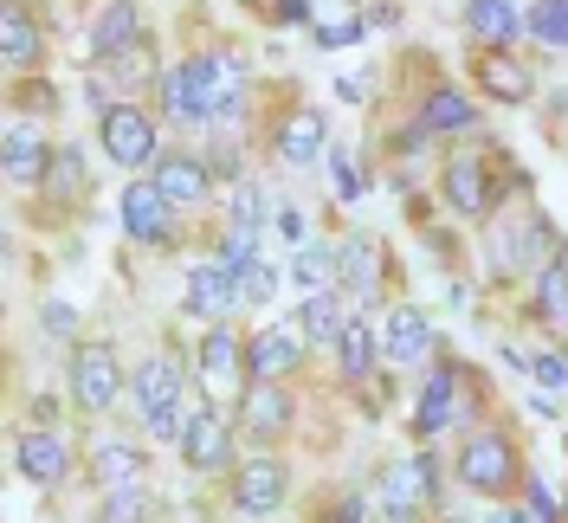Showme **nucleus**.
Returning a JSON list of instances; mask_svg holds the SVG:
<instances>
[{
	"label": "nucleus",
	"mask_w": 568,
	"mask_h": 523,
	"mask_svg": "<svg viewBox=\"0 0 568 523\" xmlns=\"http://www.w3.org/2000/svg\"><path fill=\"white\" fill-rule=\"evenodd\" d=\"M162 98H169V110H175L181 123H213V117H220V91H213V52H207V59H187L181 71H169Z\"/></svg>",
	"instance_id": "nucleus-1"
},
{
	"label": "nucleus",
	"mask_w": 568,
	"mask_h": 523,
	"mask_svg": "<svg viewBox=\"0 0 568 523\" xmlns=\"http://www.w3.org/2000/svg\"><path fill=\"white\" fill-rule=\"evenodd\" d=\"M104 155L123 162V169L155 162V123H149V110H136V104H110L104 110Z\"/></svg>",
	"instance_id": "nucleus-2"
},
{
	"label": "nucleus",
	"mask_w": 568,
	"mask_h": 523,
	"mask_svg": "<svg viewBox=\"0 0 568 523\" xmlns=\"http://www.w3.org/2000/svg\"><path fill=\"white\" fill-rule=\"evenodd\" d=\"M459 479L471 491H510V479H517V453H510V440L504 433H478L471 446L459 453Z\"/></svg>",
	"instance_id": "nucleus-3"
},
{
	"label": "nucleus",
	"mask_w": 568,
	"mask_h": 523,
	"mask_svg": "<svg viewBox=\"0 0 568 523\" xmlns=\"http://www.w3.org/2000/svg\"><path fill=\"white\" fill-rule=\"evenodd\" d=\"M116 388H123V375H116V355H110L104 343L71 355V394H78L84 414H104L110 401H116Z\"/></svg>",
	"instance_id": "nucleus-4"
},
{
	"label": "nucleus",
	"mask_w": 568,
	"mask_h": 523,
	"mask_svg": "<svg viewBox=\"0 0 568 523\" xmlns=\"http://www.w3.org/2000/svg\"><path fill=\"white\" fill-rule=\"evenodd\" d=\"M240 304V272L226 265V259H213V265H194L187 272V311L194 316H226Z\"/></svg>",
	"instance_id": "nucleus-5"
},
{
	"label": "nucleus",
	"mask_w": 568,
	"mask_h": 523,
	"mask_svg": "<svg viewBox=\"0 0 568 523\" xmlns=\"http://www.w3.org/2000/svg\"><path fill=\"white\" fill-rule=\"evenodd\" d=\"M181 453H187V465H194V472H220V465L233 459V440H226V420L213 414V408H201V414H187V426H181Z\"/></svg>",
	"instance_id": "nucleus-6"
},
{
	"label": "nucleus",
	"mask_w": 568,
	"mask_h": 523,
	"mask_svg": "<svg viewBox=\"0 0 568 523\" xmlns=\"http://www.w3.org/2000/svg\"><path fill=\"white\" fill-rule=\"evenodd\" d=\"M123 233L130 240H169V194L155 181H130L123 188Z\"/></svg>",
	"instance_id": "nucleus-7"
},
{
	"label": "nucleus",
	"mask_w": 568,
	"mask_h": 523,
	"mask_svg": "<svg viewBox=\"0 0 568 523\" xmlns=\"http://www.w3.org/2000/svg\"><path fill=\"white\" fill-rule=\"evenodd\" d=\"M13 459H20V472L33 479V485H59L71 472V453H65V440L59 433H20V446H13Z\"/></svg>",
	"instance_id": "nucleus-8"
},
{
	"label": "nucleus",
	"mask_w": 568,
	"mask_h": 523,
	"mask_svg": "<svg viewBox=\"0 0 568 523\" xmlns=\"http://www.w3.org/2000/svg\"><path fill=\"white\" fill-rule=\"evenodd\" d=\"M155 188L169 194V208H201L207 201V162L201 155H162L155 162Z\"/></svg>",
	"instance_id": "nucleus-9"
},
{
	"label": "nucleus",
	"mask_w": 568,
	"mask_h": 523,
	"mask_svg": "<svg viewBox=\"0 0 568 523\" xmlns=\"http://www.w3.org/2000/svg\"><path fill=\"white\" fill-rule=\"evenodd\" d=\"M175 401H181V369H175V355H155V362H142V369H136V408H142V420L175 414Z\"/></svg>",
	"instance_id": "nucleus-10"
},
{
	"label": "nucleus",
	"mask_w": 568,
	"mask_h": 523,
	"mask_svg": "<svg viewBox=\"0 0 568 523\" xmlns=\"http://www.w3.org/2000/svg\"><path fill=\"white\" fill-rule=\"evenodd\" d=\"M233 497H240V511H278L284 497V465L278 459H252V465H240V479H233Z\"/></svg>",
	"instance_id": "nucleus-11"
},
{
	"label": "nucleus",
	"mask_w": 568,
	"mask_h": 523,
	"mask_svg": "<svg viewBox=\"0 0 568 523\" xmlns=\"http://www.w3.org/2000/svg\"><path fill=\"white\" fill-rule=\"evenodd\" d=\"M382 349H388V362H394V369L420 362L426 349H433V323H426V311H414V304H400V311L388 316V336H382Z\"/></svg>",
	"instance_id": "nucleus-12"
},
{
	"label": "nucleus",
	"mask_w": 568,
	"mask_h": 523,
	"mask_svg": "<svg viewBox=\"0 0 568 523\" xmlns=\"http://www.w3.org/2000/svg\"><path fill=\"white\" fill-rule=\"evenodd\" d=\"M446 201H453L459 213H485V208H491L485 155H459V162H446Z\"/></svg>",
	"instance_id": "nucleus-13"
},
{
	"label": "nucleus",
	"mask_w": 568,
	"mask_h": 523,
	"mask_svg": "<svg viewBox=\"0 0 568 523\" xmlns=\"http://www.w3.org/2000/svg\"><path fill=\"white\" fill-rule=\"evenodd\" d=\"M426 491H433V465H426V459H414V465H394L388 485H382V497H388V517L394 523H414V504H420Z\"/></svg>",
	"instance_id": "nucleus-14"
},
{
	"label": "nucleus",
	"mask_w": 568,
	"mask_h": 523,
	"mask_svg": "<svg viewBox=\"0 0 568 523\" xmlns=\"http://www.w3.org/2000/svg\"><path fill=\"white\" fill-rule=\"evenodd\" d=\"M465 27H471V39H485V46H510V39L524 33V13L510 0H471L465 7Z\"/></svg>",
	"instance_id": "nucleus-15"
},
{
	"label": "nucleus",
	"mask_w": 568,
	"mask_h": 523,
	"mask_svg": "<svg viewBox=\"0 0 568 523\" xmlns=\"http://www.w3.org/2000/svg\"><path fill=\"white\" fill-rule=\"evenodd\" d=\"M323 137H329V130H323L317 110H297V117L278 130V162H291V169L317 162V155H323Z\"/></svg>",
	"instance_id": "nucleus-16"
},
{
	"label": "nucleus",
	"mask_w": 568,
	"mask_h": 523,
	"mask_svg": "<svg viewBox=\"0 0 568 523\" xmlns=\"http://www.w3.org/2000/svg\"><path fill=\"white\" fill-rule=\"evenodd\" d=\"M246 369L258 382H278L297 369V336H284V330H265V336H252L246 343Z\"/></svg>",
	"instance_id": "nucleus-17"
},
{
	"label": "nucleus",
	"mask_w": 568,
	"mask_h": 523,
	"mask_svg": "<svg viewBox=\"0 0 568 523\" xmlns=\"http://www.w3.org/2000/svg\"><path fill=\"white\" fill-rule=\"evenodd\" d=\"M240 362H246V343H240L233 330H207V343H201V369H207V382L233 388L240 382Z\"/></svg>",
	"instance_id": "nucleus-18"
},
{
	"label": "nucleus",
	"mask_w": 568,
	"mask_h": 523,
	"mask_svg": "<svg viewBox=\"0 0 568 523\" xmlns=\"http://www.w3.org/2000/svg\"><path fill=\"white\" fill-rule=\"evenodd\" d=\"M0 46H7V66L13 71H27L39 59V27H33L27 7H7V13H0Z\"/></svg>",
	"instance_id": "nucleus-19"
},
{
	"label": "nucleus",
	"mask_w": 568,
	"mask_h": 523,
	"mask_svg": "<svg viewBox=\"0 0 568 523\" xmlns=\"http://www.w3.org/2000/svg\"><path fill=\"white\" fill-rule=\"evenodd\" d=\"M297 330H304V343H336V336L349 330V316L336 311V298H323V291H311V298L297 304Z\"/></svg>",
	"instance_id": "nucleus-20"
},
{
	"label": "nucleus",
	"mask_w": 568,
	"mask_h": 523,
	"mask_svg": "<svg viewBox=\"0 0 568 523\" xmlns=\"http://www.w3.org/2000/svg\"><path fill=\"white\" fill-rule=\"evenodd\" d=\"M130 39H136V0H116L104 20H98V33H91V52L98 59H123Z\"/></svg>",
	"instance_id": "nucleus-21"
},
{
	"label": "nucleus",
	"mask_w": 568,
	"mask_h": 523,
	"mask_svg": "<svg viewBox=\"0 0 568 523\" xmlns=\"http://www.w3.org/2000/svg\"><path fill=\"white\" fill-rule=\"evenodd\" d=\"M536 316L542 323H568V259H549L536 279Z\"/></svg>",
	"instance_id": "nucleus-22"
},
{
	"label": "nucleus",
	"mask_w": 568,
	"mask_h": 523,
	"mask_svg": "<svg viewBox=\"0 0 568 523\" xmlns=\"http://www.w3.org/2000/svg\"><path fill=\"white\" fill-rule=\"evenodd\" d=\"M453 426V369H433V382H426L420 394V433L433 440V433H446Z\"/></svg>",
	"instance_id": "nucleus-23"
},
{
	"label": "nucleus",
	"mask_w": 568,
	"mask_h": 523,
	"mask_svg": "<svg viewBox=\"0 0 568 523\" xmlns=\"http://www.w3.org/2000/svg\"><path fill=\"white\" fill-rule=\"evenodd\" d=\"M142 453H130V446H98V479H104L110 491H142Z\"/></svg>",
	"instance_id": "nucleus-24"
},
{
	"label": "nucleus",
	"mask_w": 568,
	"mask_h": 523,
	"mask_svg": "<svg viewBox=\"0 0 568 523\" xmlns=\"http://www.w3.org/2000/svg\"><path fill=\"white\" fill-rule=\"evenodd\" d=\"M420 123L433 130V137H453V130H465V123H471V104H465L453 84H439V91L426 98V117H420Z\"/></svg>",
	"instance_id": "nucleus-25"
},
{
	"label": "nucleus",
	"mask_w": 568,
	"mask_h": 523,
	"mask_svg": "<svg viewBox=\"0 0 568 523\" xmlns=\"http://www.w3.org/2000/svg\"><path fill=\"white\" fill-rule=\"evenodd\" d=\"M39 169H45V142H39L27 123H13V130H7V174H13V181H33Z\"/></svg>",
	"instance_id": "nucleus-26"
},
{
	"label": "nucleus",
	"mask_w": 568,
	"mask_h": 523,
	"mask_svg": "<svg viewBox=\"0 0 568 523\" xmlns=\"http://www.w3.org/2000/svg\"><path fill=\"white\" fill-rule=\"evenodd\" d=\"M478 84L491 91V98H530V71L517 66H504V59H478Z\"/></svg>",
	"instance_id": "nucleus-27"
},
{
	"label": "nucleus",
	"mask_w": 568,
	"mask_h": 523,
	"mask_svg": "<svg viewBox=\"0 0 568 523\" xmlns=\"http://www.w3.org/2000/svg\"><path fill=\"white\" fill-rule=\"evenodd\" d=\"M329 272H336V252H329V245H297V259H291V279H297V291H323V284H329Z\"/></svg>",
	"instance_id": "nucleus-28"
},
{
	"label": "nucleus",
	"mask_w": 568,
	"mask_h": 523,
	"mask_svg": "<svg viewBox=\"0 0 568 523\" xmlns=\"http://www.w3.org/2000/svg\"><path fill=\"white\" fill-rule=\"evenodd\" d=\"M246 420L258 433H278L284 420H291V401H284L278 388H246Z\"/></svg>",
	"instance_id": "nucleus-29"
},
{
	"label": "nucleus",
	"mask_w": 568,
	"mask_h": 523,
	"mask_svg": "<svg viewBox=\"0 0 568 523\" xmlns=\"http://www.w3.org/2000/svg\"><path fill=\"white\" fill-rule=\"evenodd\" d=\"M336 349H343V369H349L355 382H362V375L375 369V336H368V323H362V316H355L349 330L336 336Z\"/></svg>",
	"instance_id": "nucleus-30"
},
{
	"label": "nucleus",
	"mask_w": 568,
	"mask_h": 523,
	"mask_svg": "<svg viewBox=\"0 0 568 523\" xmlns=\"http://www.w3.org/2000/svg\"><path fill=\"white\" fill-rule=\"evenodd\" d=\"M343 279L355 284V298H375V245L368 240H355V245H343Z\"/></svg>",
	"instance_id": "nucleus-31"
},
{
	"label": "nucleus",
	"mask_w": 568,
	"mask_h": 523,
	"mask_svg": "<svg viewBox=\"0 0 568 523\" xmlns=\"http://www.w3.org/2000/svg\"><path fill=\"white\" fill-rule=\"evenodd\" d=\"M530 33L542 46H568V0H536L530 7Z\"/></svg>",
	"instance_id": "nucleus-32"
},
{
	"label": "nucleus",
	"mask_w": 568,
	"mask_h": 523,
	"mask_svg": "<svg viewBox=\"0 0 568 523\" xmlns=\"http://www.w3.org/2000/svg\"><path fill=\"white\" fill-rule=\"evenodd\" d=\"M149 517V497L142 491H110L104 497V523H142Z\"/></svg>",
	"instance_id": "nucleus-33"
},
{
	"label": "nucleus",
	"mask_w": 568,
	"mask_h": 523,
	"mask_svg": "<svg viewBox=\"0 0 568 523\" xmlns=\"http://www.w3.org/2000/svg\"><path fill=\"white\" fill-rule=\"evenodd\" d=\"M240 298L265 304V298H272V272H265V265H246V272H240Z\"/></svg>",
	"instance_id": "nucleus-34"
},
{
	"label": "nucleus",
	"mask_w": 568,
	"mask_h": 523,
	"mask_svg": "<svg viewBox=\"0 0 568 523\" xmlns=\"http://www.w3.org/2000/svg\"><path fill=\"white\" fill-rule=\"evenodd\" d=\"M530 375H536L542 388H568V362H562V355H536Z\"/></svg>",
	"instance_id": "nucleus-35"
},
{
	"label": "nucleus",
	"mask_w": 568,
	"mask_h": 523,
	"mask_svg": "<svg viewBox=\"0 0 568 523\" xmlns=\"http://www.w3.org/2000/svg\"><path fill=\"white\" fill-rule=\"evenodd\" d=\"M329 169H336V194L349 201V194H362V169H355L349 155H329Z\"/></svg>",
	"instance_id": "nucleus-36"
},
{
	"label": "nucleus",
	"mask_w": 568,
	"mask_h": 523,
	"mask_svg": "<svg viewBox=\"0 0 568 523\" xmlns=\"http://www.w3.org/2000/svg\"><path fill=\"white\" fill-rule=\"evenodd\" d=\"M71 323H78L71 304H45V330H52V336H71Z\"/></svg>",
	"instance_id": "nucleus-37"
},
{
	"label": "nucleus",
	"mask_w": 568,
	"mask_h": 523,
	"mask_svg": "<svg viewBox=\"0 0 568 523\" xmlns=\"http://www.w3.org/2000/svg\"><path fill=\"white\" fill-rule=\"evenodd\" d=\"M530 511H536V517H542V523L556 517V504H549V491H542V485H530Z\"/></svg>",
	"instance_id": "nucleus-38"
},
{
	"label": "nucleus",
	"mask_w": 568,
	"mask_h": 523,
	"mask_svg": "<svg viewBox=\"0 0 568 523\" xmlns=\"http://www.w3.org/2000/svg\"><path fill=\"white\" fill-rule=\"evenodd\" d=\"M329 523H362V497H349V504H343V511H336Z\"/></svg>",
	"instance_id": "nucleus-39"
},
{
	"label": "nucleus",
	"mask_w": 568,
	"mask_h": 523,
	"mask_svg": "<svg viewBox=\"0 0 568 523\" xmlns=\"http://www.w3.org/2000/svg\"><path fill=\"white\" fill-rule=\"evenodd\" d=\"M491 523H524V517H517V511H497V517Z\"/></svg>",
	"instance_id": "nucleus-40"
},
{
	"label": "nucleus",
	"mask_w": 568,
	"mask_h": 523,
	"mask_svg": "<svg viewBox=\"0 0 568 523\" xmlns=\"http://www.w3.org/2000/svg\"><path fill=\"white\" fill-rule=\"evenodd\" d=\"M562 523H568V497H562Z\"/></svg>",
	"instance_id": "nucleus-41"
}]
</instances>
